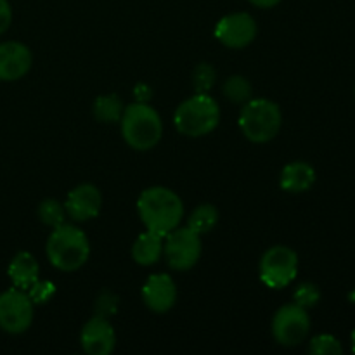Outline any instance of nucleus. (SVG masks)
Instances as JSON below:
<instances>
[{"mask_svg": "<svg viewBox=\"0 0 355 355\" xmlns=\"http://www.w3.org/2000/svg\"><path fill=\"white\" fill-rule=\"evenodd\" d=\"M137 214L148 231L165 238L170 231L179 227L184 217V203L168 187H148L137 200Z\"/></svg>", "mask_w": 355, "mask_h": 355, "instance_id": "1", "label": "nucleus"}, {"mask_svg": "<svg viewBox=\"0 0 355 355\" xmlns=\"http://www.w3.org/2000/svg\"><path fill=\"white\" fill-rule=\"evenodd\" d=\"M47 259L55 269L73 272L89 260L90 243L82 229L71 224H61L52 229L45 246Z\"/></svg>", "mask_w": 355, "mask_h": 355, "instance_id": "2", "label": "nucleus"}, {"mask_svg": "<svg viewBox=\"0 0 355 355\" xmlns=\"http://www.w3.org/2000/svg\"><path fill=\"white\" fill-rule=\"evenodd\" d=\"M120 123L125 142L135 151H149L162 141L163 121L148 103L135 101L125 106Z\"/></svg>", "mask_w": 355, "mask_h": 355, "instance_id": "3", "label": "nucleus"}, {"mask_svg": "<svg viewBox=\"0 0 355 355\" xmlns=\"http://www.w3.org/2000/svg\"><path fill=\"white\" fill-rule=\"evenodd\" d=\"M173 123L182 135L203 137L211 134L220 123V107L208 94H194L177 107Z\"/></svg>", "mask_w": 355, "mask_h": 355, "instance_id": "4", "label": "nucleus"}, {"mask_svg": "<svg viewBox=\"0 0 355 355\" xmlns=\"http://www.w3.org/2000/svg\"><path fill=\"white\" fill-rule=\"evenodd\" d=\"M281 114L279 106L270 99H250L243 104L239 113V128L248 141L263 144L279 134Z\"/></svg>", "mask_w": 355, "mask_h": 355, "instance_id": "5", "label": "nucleus"}, {"mask_svg": "<svg viewBox=\"0 0 355 355\" xmlns=\"http://www.w3.org/2000/svg\"><path fill=\"white\" fill-rule=\"evenodd\" d=\"M203 245L201 234L187 225V227H175L163 238V255L166 263L173 270H189L200 260Z\"/></svg>", "mask_w": 355, "mask_h": 355, "instance_id": "6", "label": "nucleus"}, {"mask_svg": "<svg viewBox=\"0 0 355 355\" xmlns=\"http://www.w3.org/2000/svg\"><path fill=\"white\" fill-rule=\"evenodd\" d=\"M298 255L288 246H272L260 260V279L270 290H283L297 277Z\"/></svg>", "mask_w": 355, "mask_h": 355, "instance_id": "7", "label": "nucleus"}, {"mask_svg": "<svg viewBox=\"0 0 355 355\" xmlns=\"http://www.w3.org/2000/svg\"><path fill=\"white\" fill-rule=\"evenodd\" d=\"M311 331V318L307 309L293 304H286L276 312L272 319V336L279 345L297 347L307 338Z\"/></svg>", "mask_w": 355, "mask_h": 355, "instance_id": "8", "label": "nucleus"}, {"mask_svg": "<svg viewBox=\"0 0 355 355\" xmlns=\"http://www.w3.org/2000/svg\"><path fill=\"white\" fill-rule=\"evenodd\" d=\"M33 322V302L19 288H10L0 295V328L10 335H21Z\"/></svg>", "mask_w": 355, "mask_h": 355, "instance_id": "9", "label": "nucleus"}, {"mask_svg": "<svg viewBox=\"0 0 355 355\" xmlns=\"http://www.w3.org/2000/svg\"><path fill=\"white\" fill-rule=\"evenodd\" d=\"M257 21L248 12H234L222 17L215 26V37L229 49H245L255 40Z\"/></svg>", "mask_w": 355, "mask_h": 355, "instance_id": "10", "label": "nucleus"}, {"mask_svg": "<svg viewBox=\"0 0 355 355\" xmlns=\"http://www.w3.org/2000/svg\"><path fill=\"white\" fill-rule=\"evenodd\" d=\"M80 342L89 355H110L116 345V335L107 318L94 315L82 328Z\"/></svg>", "mask_w": 355, "mask_h": 355, "instance_id": "11", "label": "nucleus"}, {"mask_svg": "<svg viewBox=\"0 0 355 355\" xmlns=\"http://www.w3.org/2000/svg\"><path fill=\"white\" fill-rule=\"evenodd\" d=\"M66 215L75 222L96 218L103 208V196L94 184H80L66 198Z\"/></svg>", "mask_w": 355, "mask_h": 355, "instance_id": "12", "label": "nucleus"}, {"mask_svg": "<svg viewBox=\"0 0 355 355\" xmlns=\"http://www.w3.org/2000/svg\"><path fill=\"white\" fill-rule=\"evenodd\" d=\"M141 295L149 311L165 314L175 305L177 286L168 274H155L146 281Z\"/></svg>", "mask_w": 355, "mask_h": 355, "instance_id": "13", "label": "nucleus"}, {"mask_svg": "<svg viewBox=\"0 0 355 355\" xmlns=\"http://www.w3.org/2000/svg\"><path fill=\"white\" fill-rule=\"evenodd\" d=\"M33 55L21 42H3L0 44V80L16 82L23 78L31 68Z\"/></svg>", "mask_w": 355, "mask_h": 355, "instance_id": "14", "label": "nucleus"}, {"mask_svg": "<svg viewBox=\"0 0 355 355\" xmlns=\"http://www.w3.org/2000/svg\"><path fill=\"white\" fill-rule=\"evenodd\" d=\"M315 182V170L305 162H293L281 170L279 186L286 193H305Z\"/></svg>", "mask_w": 355, "mask_h": 355, "instance_id": "15", "label": "nucleus"}, {"mask_svg": "<svg viewBox=\"0 0 355 355\" xmlns=\"http://www.w3.org/2000/svg\"><path fill=\"white\" fill-rule=\"evenodd\" d=\"M9 274L10 281L19 290L28 291L31 284L38 281V274H40V266L35 260V257L28 252H19L9 263Z\"/></svg>", "mask_w": 355, "mask_h": 355, "instance_id": "16", "label": "nucleus"}, {"mask_svg": "<svg viewBox=\"0 0 355 355\" xmlns=\"http://www.w3.org/2000/svg\"><path fill=\"white\" fill-rule=\"evenodd\" d=\"M163 255V236L153 231H146L132 245V259L139 266H155Z\"/></svg>", "mask_w": 355, "mask_h": 355, "instance_id": "17", "label": "nucleus"}, {"mask_svg": "<svg viewBox=\"0 0 355 355\" xmlns=\"http://www.w3.org/2000/svg\"><path fill=\"white\" fill-rule=\"evenodd\" d=\"M125 104L114 94L110 96H99L94 103V116L101 121V123H118L123 114Z\"/></svg>", "mask_w": 355, "mask_h": 355, "instance_id": "18", "label": "nucleus"}, {"mask_svg": "<svg viewBox=\"0 0 355 355\" xmlns=\"http://www.w3.org/2000/svg\"><path fill=\"white\" fill-rule=\"evenodd\" d=\"M217 224H218V210L210 203H203L200 205V207H196L193 211H191L189 218H187V225L201 236L214 231V227Z\"/></svg>", "mask_w": 355, "mask_h": 355, "instance_id": "19", "label": "nucleus"}, {"mask_svg": "<svg viewBox=\"0 0 355 355\" xmlns=\"http://www.w3.org/2000/svg\"><path fill=\"white\" fill-rule=\"evenodd\" d=\"M222 92L227 97L231 103L236 104H245L246 101L252 99V83L241 75H232L229 76L224 82V87H222Z\"/></svg>", "mask_w": 355, "mask_h": 355, "instance_id": "20", "label": "nucleus"}, {"mask_svg": "<svg viewBox=\"0 0 355 355\" xmlns=\"http://www.w3.org/2000/svg\"><path fill=\"white\" fill-rule=\"evenodd\" d=\"M38 218H40L42 224H45L47 227H59L61 224H64L66 220V208L64 205L59 203L58 200H44L38 207Z\"/></svg>", "mask_w": 355, "mask_h": 355, "instance_id": "21", "label": "nucleus"}, {"mask_svg": "<svg viewBox=\"0 0 355 355\" xmlns=\"http://www.w3.org/2000/svg\"><path fill=\"white\" fill-rule=\"evenodd\" d=\"M217 82V71L208 62H201L193 71V87L196 94H208Z\"/></svg>", "mask_w": 355, "mask_h": 355, "instance_id": "22", "label": "nucleus"}, {"mask_svg": "<svg viewBox=\"0 0 355 355\" xmlns=\"http://www.w3.org/2000/svg\"><path fill=\"white\" fill-rule=\"evenodd\" d=\"M309 352L315 355H340L343 354V347L342 343L338 342V338H335V336L319 335L311 340Z\"/></svg>", "mask_w": 355, "mask_h": 355, "instance_id": "23", "label": "nucleus"}, {"mask_svg": "<svg viewBox=\"0 0 355 355\" xmlns=\"http://www.w3.org/2000/svg\"><path fill=\"white\" fill-rule=\"evenodd\" d=\"M293 300L295 304L304 309L315 307L318 302L321 300V291H319V288L314 283H302L295 288Z\"/></svg>", "mask_w": 355, "mask_h": 355, "instance_id": "24", "label": "nucleus"}, {"mask_svg": "<svg viewBox=\"0 0 355 355\" xmlns=\"http://www.w3.org/2000/svg\"><path fill=\"white\" fill-rule=\"evenodd\" d=\"M54 291H55V288L51 281L38 279L37 283L31 284L30 290H28L26 293H28V297L31 298V302H33V305L35 304L42 305V304H47V302L51 300L52 295H54Z\"/></svg>", "mask_w": 355, "mask_h": 355, "instance_id": "25", "label": "nucleus"}, {"mask_svg": "<svg viewBox=\"0 0 355 355\" xmlns=\"http://www.w3.org/2000/svg\"><path fill=\"white\" fill-rule=\"evenodd\" d=\"M96 311L97 315H103V318H110L114 312L118 311V297L116 295L110 293V291H104L99 295L96 302Z\"/></svg>", "mask_w": 355, "mask_h": 355, "instance_id": "26", "label": "nucleus"}, {"mask_svg": "<svg viewBox=\"0 0 355 355\" xmlns=\"http://www.w3.org/2000/svg\"><path fill=\"white\" fill-rule=\"evenodd\" d=\"M12 23V9L7 0H0V35L9 30Z\"/></svg>", "mask_w": 355, "mask_h": 355, "instance_id": "27", "label": "nucleus"}, {"mask_svg": "<svg viewBox=\"0 0 355 355\" xmlns=\"http://www.w3.org/2000/svg\"><path fill=\"white\" fill-rule=\"evenodd\" d=\"M134 96L137 103H149L151 99V87L146 85V83H139L134 87Z\"/></svg>", "mask_w": 355, "mask_h": 355, "instance_id": "28", "label": "nucleus"}, {"mask_svg": "<svg viewBox=\"0 0 355 355\" xmlns=\"http://www.w3.org/2000/svg\"><path fill=\"white\" fill-rule=\"evenodd\" d=\"M248 2L255 7H260V9H270V7L277 6L281 0H248Z\"/></svg>", "mask_w": 355, "mask_h": 355, "instance_id": "29", "label": "nucleus"}, {"mask_svg": "<svg viewBox=\"0 0 355 355\" xmlns=\"http://www.w3.org/2000/svg\"><path fill=\"white\" fill-rule=\"evenodd\" d=\"M350 340H352V350H354V354H355V329L352 331V336H350Z\"/></svg>", "mask_w": 355, "mask_h": 355, "instance_id": "30", "label": "nucleus"}, {"mask_svg": "<svg viewBox=\"0 0 355 355\" xmlns=\"http://www.w3.org/2000/svg\"><path fill=\"white\" fill-rule=\"evenodd\" d=\"M349 298H350V300H352L354 304H355V290L352 291V293H350V297H349Z\"/></svg>", "mask_w": 355, "mask_h": 355, "instance_id": "31", "label": "nucleus"}]
</instances>
